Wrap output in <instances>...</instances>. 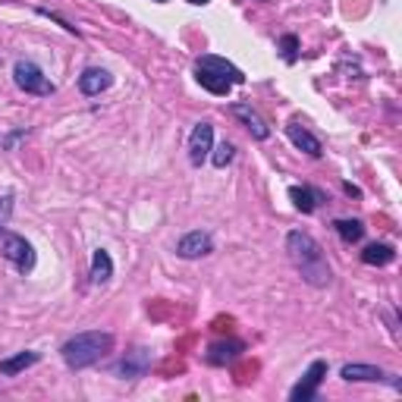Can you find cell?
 I'll return each instance as SVG.
<instances>
[{
	"mask_svg": "<svg viewBox=\"0 0 402 402\" xmlns=\"http://www.w3.org/2000/svg\"><path fill=\"white\" fill-rule=\"evenodd\" d=\"M286 251H289V261L296 264V271L302 273V280L308 283V286H318V289L330 286L333 271H330L324 248H321V242L314 239V236L293 230L286 236Z\"/></svg>",
	"mask_w": 402,
	"mask_h": 402,
	"instance_id": "cell-1",
	"label": "cell"
},
{
	"mask_svg": "<svg viewBox=\"0 0 402 402\" xmlns=\"http://www.w3.org/2000/svg\"><path fill=\"white\" fill-rule=\"evenodd\" d=\"M107 352H114V333H107V330L76 333V336H69V340L60 346V356H63V361H66V368H73V371H82V368L98 365Z\"/></svg>",
	"mask_w": 402,
	"mask_h": 402,
	"instance_id": "cell-2",
	"label": "cell"
},
{
	"mask_svg": "<svg viewBox=\"0 0 402 402\" xmlns=\"http://www.w3.org/2000/svg\"><path fill=\"white\" fill-rule=\"evenodd\" d=\"M13 82L19 85L26 94H38V98H47L54 94V82L44 76V69L31 60H16L13 66Z\"/></svg>",
	"mask_w": 402,
	"mask_h": 402,
	"instance_id": "cell-3",
	"label": "cell"
},
{
	"mask_svg": "<svg viewBox=\"0 0 402 402\" xmlns=\"http://www.w3.org/2000/svg\"><path fill=\"white\" fill-rule=\"evenodd\" d=\"M0 251H4V258H6V261H10L19 273H31V271H35V261H38V258H35V248H31V242H26L22 236L6 233Z\"/></svg>",
	"mask_w": 402,
	"mask_h": 402,
	"instance_id": "cell-4",
	"label": "cell"
},
{
	"mask_svg": "<svg viewBox=\"0 0 402 402\" xmlns=\"http://www.w3.org/2000/svg\"><path fill=\"white\" fill-rule=\"evenodd\" d=\"M324 377H327V361L324 358L311 361L308 371L302 374V381H298L296 387L289 390V399H293V402H308V399H314V396H318V390H321V383H324Z\"/></svg>",
	"mask_w": 402,
	"mask_h": 402,
	"instance_id": "cell-5",
	"label": "cell"
},
{
	"mask_svg": "<svg viewBox=\"0 0 402 402\" xmlns=\"http://www.w3.org/2000/svg\"><path fill=\"white\" fill-rule=\"evenodd\" d=\"M211 251H214V236H211L208 230H192L176 242V255L186 258V261L204 258V255H211Z\"/></svg>",
	"mask_w": 402,
	"mask_h": 402,
	"instance_id": "cell-6",
	"label": "cell"
},
{
	"mask_svg": "<svg viewBox=\"0 0 402 402\" xmlns=\"http://www.w3.org/2000/svg\"><path fill=\"white\" fill-rule=\"evenodd\" d=\"M148 368H151V352L148 349H132V352H126V356L116 361L114 374L123 377V381H139V377L148 374Z\"/></svg>",
	"mask_w": 402,
	"mask_h": 402,
	"instance_id": "cell-7",
	"label": "cell"
},
{
	"mask_svg": "<svg viewBox=\"0 0 402 402\" xmlns=\"http://www.w3.org/2000/svg\"><path fill=\"white\" fill-rule=\"evenodd\" d=\"M211 148H214V126L199 123L192 129V136H189V161H192L195 167H201L211 157Z\"/></svg>",
	"mask_w": 402,
	"mask_h": 402,
	"instance_id": "cell-8",
	"label": "cell"
},
{
	"mask_svg": "<svg viewBox=\"0 0 402 402\" xmlns=\"http://www.w3.org/2000/svg\"><path fill=\"white\" fill-rule=\"evenodd\" d=\"M230 114L251 132V139H258V141L271 139V126H267L264 116L258 114V110L251 107V104H246V101H236V104H230Z\"/></svg>",
	"mask_w": 402,
	"mask_h": 402,
	"instance_id": "cell-9",
	"label": "cell"
},
{
	"mask_svg": "<svg viewBox=\"0 0 402 402\" xmlns=\"http://www.w3.org/2000/svg\"><path fill=\"white\" fill-rule=\"evenodd\" d=\"M246 352V343L239 340H220V343H211L208 352H204V358H208V365L214 368H223V365H233L236 358Z\"/></svg>",
	"mask_w": 402,
	"mask_h": 402,
	"instance_id": "cell-10",
	"label": "cell"
},
{
	"mask_svg": "<svg viewBox=\"0 0 402 402\" xmlns=\"http://www.w3.org/2000/svg\"><path fill=\"white\" fill-rule=\"evenodd\" d=\"M110 85H114V76L101 66H89V69H82V76H79V91H82L85 98H98V94L107 91Z\"/></svg>",
	"mask_w": 402,
	"mask_h": 402,
	"instance_id": "cell-11",
	"label": "cell"
},
{
	"mask_svg": "<svg viewBox=\"0 0 402 402\" xmlns=\"http://www.w3.org/2000/svg\"><path fill=\"white\" fill-rule=\"evenodd\" d=\"M286 136H289V141H293L298 151H305L308 157H321V154H324V148H321V139L314 136V132L305 129L302 123H296V120L289 123V126H286Z\"/></svg>",
	"mask_w": 402,
	"mask_h": 402,
	"instance_id": "cell-12",
	"label": "cell"
},
{
	"mask_svg": "<svg viewBox=\"0 0 402 402\" xmlns=\"http://www.w3.org/2000/svg\"><path fill=\"white\" fill-rule=\"evenodd\" d=\"M340 377H343V381H365V383L390 381V374H383L377 365H358V361H349V365H343Z\"/></svg>",
	"mask_w": 402,
	"mask_h": 402,
	"instance_id": "cell-13",
	"label": "cell"
},
{
	"mask_svg": "<svg viewBox=\"0 0 402 402\" xmlns=\"http://www.w3.org/2000/svg\"><path fill=\"white\" fill-rule=\"evenodd\" d=\"M199 66L214 69V73H220L223 79H230L233 85H242V82H246V73H242L239 66H233V63L223 60V57H214V54H201V57H199Z\"/></svg>",
	"mask_w": 402,
	"mask_h": 402,
	"instance_id": "cell-14",
	"label": "cell"
},
{
	"mask_svg": "<svg viewBox=\"0 0 402 402\" xmlns=\"http://www.w3.org/2000/svg\"><path fill=\"white\" fill-rule=\"evenodd\" d=\"M195 79H199L201 89H208L211 94H217V98L230 94V89H233L230 79H223L220 73H214V69H208V66H195Z\"/></svg>",
	"mask_w": 402,
	"mask_h": 402,
	"instance_id": "cell-15",
	"label": "cell"
},
{
	"mask_svg": "<svg viewBox=\"0 0 402 402\" xmlns=\"http://www.w3.org/2000/svg\"><path fill=\"white\" fill-rule=\"evenodd\" d=\"M91 283L94 286H107L110 277H114V258L107 255L104 248H94V255H91Z\"/></svg>",
	"mask_w": 402,
	"mask_h": 402,
	"instance_id": "cell-16",
	"label": "cell"
},
{
	"mask_svg": "<svg viewBox=\"0 0 402 402\" xmlns=\"http://www.w3.org/2000/svg\"><path fill=\"white\" fill-rule=\"evenodd\" d=\"M289 199H293L296 211H302V214H314V208L324 201V195H321L318 189H311V186H293L289 189Z\"/></svg>",
	"mask_w": 402,
	"mask_h": 402,
	"instance_id": "cell-17",
	"label": "cell"
},
{
	"mask_svg": "<svg viewBox=\"0 0 402 402\" xmlns=\"http://www.w3.org/2000/svg\"><path fill=\"white\" fill-rule=\"evenodd\" d=\"M38 361H41V356H38V352H31V349L16 352L13 358H0V374H4V377H16V374L26 371V368L38 365Z\"/></svg>",
	"mask_w": 402,
	"mask_h": 402,
	"instance_id": "cell-18",
	"label": "cell"
},
{
	"mask_svg": "<svg viewBox=\"0 0 402 402\" xmlns=\"http://www.w3.org/2000/svg\"><path fill=\"white\" fill-rule=\"evenodd\" d=\"M361 261L371 264V267H387L396 261V248L390 242H371L365 251H361Z\"/></svg>",
	"mask_w": 402,
	"mask_h": 402,
	"instance_id": "cell-19",
	"label": "cell"
},
{
	"mask_svg": "<svg viewBox=\"0 0 402 402\" xmlns=\"http://www.w3.org/2000/svg\"><path fill=\"white\" fill-rule=\"evenodd\" d=\"M333 230H336V236H340L346 246H352V242H361V239H365V223H361V220H349V217L333 220Z\"/></svg>",
	"mask_w": 402,
	"mask_h": 402,
	"instance_id": "cell-20",
	"label": "cell"
},
{
	"mask_svg": "<svg viewBox=\"0 0 402 402\" xmlns=\"http://www.w3.org/2000/svg\"><path fill=\"white\" fill-rule=\"evenodd\" d=\"M233 157H236L233 141H220L217 148H211V164H214V167H220V170H223L226 164H233Z\"/></svg>",
	"mask_w": 402,
	"mask_h": 402,
	"instance_id": "cell-21",
	"label": "cell"
},
{
	"mask_svg": "<svg viewBox=\"0 0 402 402\" xmlns=\"http://www.w3.org/2000/svg\"><path fill=\"white\" fill-rule=\"evenodd\" d=\"M280 51H283V57H286V63H296L298 60V38L296 35H283L280 38Z\"/></svg>",
	"mask_w": 402,
	"mask_h": 402,
	"instance_id": "cell-22",
	"label": "cell"
},
{
	"mask_svg": "<svg viewBox=\"0 0 402 402\" xmlns=\"http://www.w3.org/2000/svg\"><path fill=\"white\" fill-rule=\"evenodd\" d=\"M13 195L6 192V195H0V233L6 230V223H10V217H13Z\"/></svg>",
	"mask_w": 402,
	"mask_h": 402,
	"instance_id": "cell-23",
	"label": "cell"
},
{
	"mask_svg": "<svg viewBox=\"0 0 402 402\" xmlns=\"http://www.w3.org/2000/svg\"><path fill=\"white\" fill-rule=\"evenodd\" d=\"M22 136H26V132H22V129H19V132H13V136L6 139V148H16V141H19Z\"/></svg>",
	"mask_w": 402,
	"mask_h": 402,
	"instance_id": "cell-24",
	"label": "cell"
},
{
	"mask_svg": "<svg viewBox=\"0 0 402 402\" xmlns=\"http://www.w3.org/2000/svg\"><path fill=\"white\" fill-rule=\"evenodd\" d=\"M192 6H204V4H211V0H189Z\"/></svg>",
	"mask_w": 402,
	"mask_h": 402,
	"instance_id": "cell-25",
	"label": "cell"
},
{
	"mask_svg": "<svg viewBox=\"0 0 402 402\" xmlns=\"http://www.w3.org/2000/svg\"><path fill=\"white\" fill-rule=\"evenodd\" d=\"M154 4H167V0H154Z\"/></svg>",
	"mask_w": 402,
	"mask_h": 402,
	"instance_id": "cell-26",
	"label": "cell"
}]
</instances>
